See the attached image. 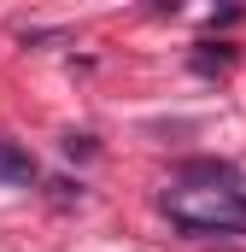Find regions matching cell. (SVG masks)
Segmentation results:
<instances>
[{"label": "cell", "instance_id": "1", "mask_svg": "<svg viewBox=\"0 0 246 252\" xmlns=\"http://www.w3.org/2000/svg\"><path fill=\"white\" fill-rule=\"evenodd\" d=\"M158 211L182 235H246V193L235 182H176L158 193Z\"/></svg>", "mask_w": 246, "mask_h": 252}, {"label": "cell", "instance_id": "2", "mask_svg": "<svg viewBox=\"0 0 246 252\" xmlns=\"http://www.w3.org/2000/svg\"><path fill=\"white\" fill-rule=\"evenodd\" d=\"M0 182H12V188H30L35 182V158L18 141H0Z\"/></svg>", "mask_w": 246, "mask_h": 252}, {"label": "cell", "instance_id": "3", "mask_svg": "<svg viewBox=\"0 0 246 252\" xmlns=\"http://www.w3.org/2000/svg\"><path fill=\"white\" fill-rule=\"evenodd\" d=\"M176 182H241V176H235V164H223V158H199V164H182Z\"/></svg>", "mask_w": 246, "mask_h": 252}, {"label": "cell", "instance_id": "4", "mask_svg": "<svg viewBox=\"0 0 246 252\" xmlns=\"http://www.w3.org/2000/svg\"><path fill=\"white\" fill-rule=\"evenodd\" d=\"M229 64H235V47H223V41H217V53H211V47L193 53V70H205V76H211V70H229Z\"/></svg>", "mask_w": 246, "mask_h": 252}, {"label": "cell", "instance_id": "5", "mask_svg": "<svg viewBox=\"0 0 246 252\" xmlns=\"http://www.w3.org/2000/svg\"><path fill=\"white\" fill-rule=\"evenodd\" d=\"M64 153H70V158H88V153H94V141H88V135H70V141H64Z\"/></svg>", "mask_w": 246, "mask_h": 252}]
</instances>
